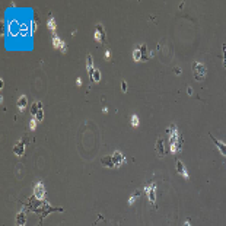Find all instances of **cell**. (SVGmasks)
<instances>
[{
    "label": "cell",
    "mask_w": 226,
    "mask_h": 226,
    "mask_svg": "<svg viewBox=\"0 0 226 226\" xmlns=\"http://www.w3.org/2000/svg\"><path fill=\"white\" fill-rule=\"evenodd\" d=\"M194 79L197 80V82H201L203 79H204V75H206V67H204V64H201V63H195L194 64Z\"/></svg>",
    "instance_id": "obj_1"
},
{
    "label": "cell",
    "mask_w": 226,
    "mask_h": 226,
    "mask_svg": "<svg viewBox=\"0 0 226 226\" xmlns=\"http://www.w3.org/2000/svg\"><path fill=\"white\" fill-rule=\"evenodd\" d=\"M95 39L99 41L101 44H105V29L101 24H96V31H95Z\"/></svg>",
    "instance_id": "obj_2"
},
{
    "label": "cell",
    "mask_w": 226,
    "mask_h": 226,
    "mask_svg": "<svg viewBox=\"0 0 226 226\" xmlns=\"http://www.w3.org/2000/svg\"><path fill=\"white\" fill-rule=\"evenodd\" d=\"M44 194H45L44 184H42V183H38V184H35V187H34V195H35L38 200H42V198H44Z\"/></svg>",
    "instance_id": "obj_3"
},
{
    "label": "cell",
    "mask_w": 226,
    "mask_h": 226,
    "mask_svg": "<svg viewBox=\"0 0 226 226\" xmlns=\"http://www.w3.org/2000/svg\"><path fill=\"white\" fill-rule=\"evenodd\" d=\"M209 136H210V139H212V140H213V143H214V145H216V146H217V149H219V150H220V153H222V155H223V156H226V145H225V143H222V142H220V140H217V139H216V137H214V136H213V134H212V133H210V134H209Z\"/></svg>",
    "instance_id": "obj_4"
},
{
    "label": "cell",
    "mask_w": 226,
    "mask_h": 226,
    "mask_svg": "<svg viewBox=\"0 0 226 226\" xmlns=\"http://www.w3.org/2000/svg\"><path fill=\"white\" fill-rule=\"evenodd\" d=\"M53 45H54V48H60L63 53H66V44L63 39H60L57 35L53 37Z\"/></svg>",
    "instance_id": "obj_5"
},
{
    "label": "cell",
    "mask_w": 226,
    "mask_h": 226,
    "mask_svg": "<svg viewBox=\"0 0 226 226\" xmlns=\"http://www.w3.org/2000/svg\"><path fill=\"white\" fill-rule=\"evenodd\" d=\"M155 149H156L157 155H159V157H164V156H165V149H164V139H162V137H159V139L156 140V146H155Z\"/></svg>",
    "instance_id": "obj_6"
},
{
    "label": "cell",
    "mask_w": 226,
    "mask_h": 226,
    "mask_svg": "<svg viewBox=\"0 0 226 226\" xmlns=\"http://www.w3.org/2000/svg\"><path fill=\"white\" fill-rule=\"evenodd\" d=\"M101 164L105 168H115V164H114L112 156H104V157H101Z\"/></svg>",
    "instance_id": "obj_7"
},
{
    "label": "cell",
    "mask_w": 226,
    "mask_h": 226,
    "mask_svg": "<svg viewBox=\"0 0 226 226\" xmlns=\"http://www.w3.org/2000/svg\"><path fill=\"white\" fill-rule=\"evenodd\" d=\"M86 64H88V73L90 75V77H92V75H94V72H95V69H94V57H92V54H88V56H86Z\"/></svg>",
    "instance_id": "obj_8"
},
{
    "label": "cell",
    "mask_w": 226,
    "mask_h": 226,
    "mask_svg": "<svg viewBox=\"0 0 226 226\" xmlns=\"http://www.w3.org/2000/svg\"><path fill=\"white\" fill-rule=\"evenodd\" d=\"M13 153H15L16 156H24V153H25V145L22 143V142L16 143V145L13 146Z\"/></svg>",
    "instance_id": "obj_9"
},
{
    "label": "cell",
    "mask_w": 226,
    "mask_h": 226,
    "mask_svg": "<svg viewBox=\"0 0 226 226\" xmlns=\"http://www.w3.org/2000/svg\"><path fill=\"white\" fill-rule=\"evenodd\" d=\"M176 172H178L179 175H183L185 179H188V174H187V171H185L184 164L181 162V161H176Z\"/></svg>",
    "instance_id": "obj_10"
},
{
    "label": "cell",
    "mask_w": 226,
    "mask_h": 226,
    "mask_svg": "<svg viewBox=\"0 0 226 226\" xmlns=\"http://www.w3.org/2000/svg\"><path fill=\"white\" fill-rule=\"evenodd\" d=\"M112 159H114V164H115V168L117 166H120L126 159H124V156H123V153H120V152H114V155H112Z\"/></svg>",
    "instance_id": "obj_11"
},
{
    "label": "cell",
    "mask_w": 226,
    "mask_h": 226,
    "mask_svg": "<svg viewBox=\"0 0 226 226\" xmlns=\"http://www.w3.org/2000/svg\"><path fill=\"white\" fill-rule=\"evenodd\" d=\"M149 201L152 203V206H155V201H156V184H152L150 185V190H149Z\"/></svg>",
    "instance_id": "obj_12"
},
{
    "label": "cell",
    "mask_w": 226,
    "mask_h": 226,
    "mask_svg": "<svg viewBox=\"0 0 226 226\" xmlns=\"http://www.w3.org/2000/svg\"><path fill=\"white\" fill-rule=\"evenodd\" d=\"M7 26H9V34H10L12 37H15V35L19 32V28H18V22H16V20H10Z\"/></svg>",
    "instance_id": "obj_13"
},
{
    "label": "cell",
    "mask_w": 226,
    "mask_h": 226,
    "mask_svg": "<svg viewBox=\"0 0 226 226\" xmlns=\"http://www.w3.org/2000/svg\"><path fill=\"white\" fill-rule=\"evenodd\" d=\"M25 222H26V216H25L24 212H20V213L16 214V225H18V226H24Z\"/></svg>",
    "instance_id": "obj_14"
},
{
    "label": "cell",
    "mask_w": 226,
    "mask_h": 226,
    "mask_svg": "<svg viewBox=\"0 0 226 226\" xmlns=\"http://www.w3.org/2000/svg\"><path fill=\"white\" fill-rule=\"evenodd\" d=\"M25 107H26V96L22 95V96L19 98V101H18V108H19L20 111H24Z\"/></svg>",
    "instance_id": "obj_15"
},
{
    "label": "cell",
    "mask_w": 226,
    "mask_h": 226,
    "mask_svg": "<svg viewBox=\"0 0 226 226\" xmlns=\"http://www.w3.org/2000/svg\"><path fill=\"white\" fill-rule=\"evenodd\" d=\"M139 50H140V53H142V60H149V56H146V54H147V45H146V44H142L140 47H139Z\"/></svg>",
    "instance_id": "obj_16"
},
{
    "label": "cell",
    "mask_w": 226,
    "mask_h": 226,
    "mask_svg": "<svg viewBox=\"0 0 226 226\" xmlns=\"http://www.w3.org/2000/svg\"><path fill=\"white\" fill-rule=\"evenodd\" d=\"M140 194H142V191L140 190H136V193H134V195H131L130 198H128V204H133V203L137 200L139 197H140Z\"/></svg>",
    "instance_id": "obj_17"
},
{
    "label": "cell",
    "mask_w": 226,
    "mask_h": 226,
    "mask_svg": "<svg viewBox=\"0 0 226 226\" xmlns=\"http://www.w3.org/2000/svg\"><path fill=\"white\" fill-rule=\"evenodd\" d=\"M47 26H48L51 31H56V20H54L53 16H50V19H48V22H47Z\"/></svg>",
    "instance_id": "obj_18"
},
{
    "label": "cell",
    "mask_w": 226,
    "mask_h": 226,
    "mask_svg": "<svg viewBox=\"0 0 226 226\" xmlns=\"http://www.w3.org/2000/svg\"><path fill=\"white\" fill-rule=\"evenodd\" d=\"M38 111H39V107H38V102H34L32 105H31V114L35 117L37 114H38Z\"/></svg>",
    "instance_id": "obj_19"
},
{
    "label": "cell",
    "mask_w": 226,
    "mask_h": 226,
    "mask_svg": "<svg viewBox=\"0 0 226 226\" xmlns=\"http://www.w3.org/2000/svg\"><path fill=\"white\" fill-rule=\"evenodd\" d=\"M133 58H134L136 61H140V60H142V53H140V50H139V48L133 51Z\"/></svg>",
    "instance_id": "obj_20"
},
{
    "label": "cell",
    "mask_w": 226,
    "mask_h": 226,
    "mask_svg": "<svg viewBox=\"0 0 226 226\" xmlns=\"http://www.w3.org/2000/svg\"><path fill=\"white\" fill-rule=\"evenodd\" d=\"M92 80H94V82H99V80H101V72H99L98 69H95V72H94V75H92Z\"/></svg>",
    "instance_id": "obj_21"
},
{
    "label": "cell",
    "mask_w": 226,
    "mask_h": 226,
    "mask_svg": "<svg viewBox=\"0 0 226 226\" xmlns=\"http://www.w3.org/2000/svg\"><path fill=\"white\" fill-rule=\"evenodd\" d=\"M42 118H44V111L39 109V111H38V114L35 115V120H37V121H42Z\"/></svg>",
    "instance_id": "obj_22"
},
{
    "label": "cell",
    "mask_w": 226,
    "mask_h": 226,
    "mask_svg": "<svg viewBox=\"0 0 226 226\" xmlns=\"http://www.w3.org/2000/svg\"><path fill=\"white\" fill-rule=\"evenodd\" d=\"M131 124H133L134 127L139 126V118H137V115H133V117H131Z\"/></svg>",
    "instance_id": "obj_23"
},
{
    "label": "cell",
    "mask_w": 226,
    "mask_h": 226,
    "mask_svg": "<svg viewBox=\"0 0 226 226\" xmlns=\"http://www.w3.org/2000/svg\"><path fill=\"white\" fill-rule=\"evenodd\" d=\"M127 89H128L127 82H126V80H121V90H123V92H127Z\"/></svg>",
    "instance_id": "obj_24"
},
{
    "label": "cell",
    "mask_w": 226,
    "mask_h": 226,
    "mask_svg": "<svg viewBox=\"0 0 226 226\" xmlns=\"http://www.w3.org/2000/svg\"><path fill=\"white\" fill-rule=\"evenodd\" d=\"M35 29H37V22H35V20H32V22H31V34H34V32H35Z\"/></svg>",
    "instance_id": "obj_25"
},
{
    "label": "cell",
    "mask_w": 226,
    "mask_h": 226,
    "mask_svg": "<svg viewBox=\"0 0 226 226\" xmlns=\"http://www.w3.org/2000/svg\"><path fill=\"white\" fill-rule=\"evenodd\" d=\"M35 127H37V120H32V121L29 123V128H31V130H35Z\"/></svg>",
    "instance_id": "obj_26"
},
{
    "label": "cell",
    "mask_w": 226,
    "mask_h": 226,
    "mask_svg": "<svg viewBox=\"0 0 226 226\" xmlns=\"http://www.w3.org/2000/svg\"><path fill=\"white\" fill-rule=\"evenodd\" d=\"M174 72H175L176 75H181V69H179V67H175V69H174Z\"/></svg>",
    "instance_id": "obj_27"
},
{
    "label": "cell",
    "mask_w": 226,
    "mask_h": 226,
    "mask_svg": "<svg viewBox=\"0 0 226 226\" xmlns=\"http://www.w3.org/2000/svg\"><path fill=\"white\" fill-rule=\"evenodd\" d=\"M109 57H111V51L108 50V51L105 53V58H109Z\"/></svg>",
    "instance_id": "obj_28"
},
{
    "label": "cell",
    "mask_w": 226,
    "mask_h": 226,
    "mask_svg": "<svg viewBox=\"0 0 226 226\" xmlns=\"http://www.w3.org/2000/svg\"><path fill=\"white\" fill-rule=\"evenodd\" d=\"M187 94H188V95H193V89H191V88L187 89Z\"/></svg>",
    "instance_id": "obj_29"
},
{
    "label": "cell",
    "mask_w": 226,
    "mask_h": 226,
    "mask_svg": "<svg viewBox=\"0 0 226 226\" xmlns=\"http://www.w3.org/2000/svg\"><path fill=\"white\" fill-rule=\"evenodd\" d=\"M3 34H5V24L2 22V35H3Z\"/></svg>",
    "instance_id": "obj_30"
},
{
    "label": "cell",
    "mask_w": 226,
    "mask_h": 226,
    "mask_svg": "<svg viewBox=\"0 0 226 226\" xmlns=\"http://www.w3.org/2000/svg\"><path fill=\"white\" fill-rule=\"evenodd\" d=\"M184 226H191V223H190V220H185V223H184Z\"/></svg>",
    "instance_id": "obj_31"
},
{
    "label": "cell",
    "mask_w": 226,
    "mask_h": 226,
    "mask_svg": "<svg viewBox=\"0 0 226 226\" xmlns=\"http://www.w3.org/2000/svg\"><path fill=\"white\" fill-rule=\"evenodd\" d=\"M223 66L226 67V53H225V57H223Z\"/></svg>",
    "instance_id": "obj_32"
}]
</instances>
